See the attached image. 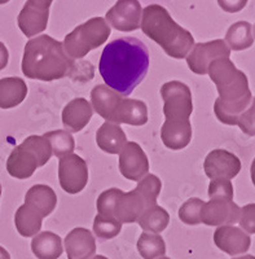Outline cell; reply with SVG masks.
<instances>
[{
    "label": "cell",
    "mask_w": 255,
    "mask_h": 259,
    "mask_svg": "<svg viewBox=\"0 0 255 259\" xmlns=\"http://www.w3.org/2000/svg\"><path fill=\"white\" fill-rule=\"evenodd\" d=\"M122 223L117 219H109L97 214L94 221V232L99 239L110 240L119 235Z\"/></svg>",
    "instance_id": "obj_31"
},
{
    "label": "cell",
    "mask_w": 255,
    "mask_h": 259,
    "mask_svg": "<svg viewBox=\"0 0 255 259\" xmlns=\"http://www.w3.org/2000/svg\"><path fill=\"white\" fill-rule=\"evenodd\" d=\"M120 101H122V97L105 84H97L91 91L92 109L100 117L106 119V122L115 123Z\"/></svg>",
    "instance_id": "obj_17"
},
{
    "label": "cell",
    "mask_w": 255,
    "mask_h": 259,
    "mask_svg": "<svg viewBox=\"0 0 255 259\" xmlns=\"http://www.w3.org/2000/svg\"><path fill=\"white\" fill-rule=\"evenodd\" d=\"M65 250L68 259H91L96 254V241L91 231L74 228L65 237Z\"/></svg>",
    "instance_id": "obj_16"
},
{
    "label": "cell",
    "mask_w": 255,
    "mask_h": 259,
    "mask_svg": "<svg viewBox=\"0 0 255 259\" xmlns=\"http://www.w3.org/2000/svg\"><path fill=\"white\" fill-rule=\"evenodd\" d=\"M27 85L22 78L7 77L0 79V109H12L26 99Z\"/></svg>",
    "instance_id": "obj_22"
},
{
    "label": "cell",
    "mask_w": 255,
    "mask_h": 259,
    "mask_svg": "<svg viewBox=\"0 0 255 259\" xmlns=\"http://www.w3.org/2000/svg\"><path fill=\"white\" fill-rule=\"evenodd\" d=\"M203 168L205 174L211 180H231L241 171V161L228 150L215 149L206 156Z\"/></svg>",
    "instance_id": "obj_12"
},
{
    "label": "cell",
    "mask_w": 255,
    "mask_h": 259,
    "mask_svg": "<svg viewBox=\"0 0 255 259\" xmlns=\"http://www.w3.org/2000/svg\"><path fill=\"white\" fill-rule=\"evenodd\" d=\"M140 27L173 59L187 57L194 46L191 32L176 24L167 9L158 4H150L144 9Z\"/></svg>",
    "instance_id": "obj_4"
},
{
    "label": "cell",
    "mask_w": 255,
    "mask_h": 259,
    "mask_svg": "<svg viewBox=\"0 0 255 259\" xmlns=\"http://www.w3.org/2000/svg\"><path fill=\"white\" fill-rule=\"evenodd\" d=\"M162 183L156 175L147 174L139 180L138 187L129 193H122L114 207V218L123 224L135 223L141 215L157 205Z\"/></svg>",
    "instance_id": "obj_5"
},
{
    "label": "cell",
    "mask_w": 255,
    "mask_h": 259,
    "mask_svg": "<svg viewBox=\"0 0 255 259\" xmlns=\"http://www.w3.org/2000/svg\"><path fill=\"white\" fill-rule=\"evenodd\" d=\"M9 60V52L7 50V47L4 46V43L0 41V70H3L4 68H7Z\"/></svg>",
    "instance_id": "obj_38"
},
{
    "label": "cell",
    "mask_w": 255,
    "mask_h": 259,
    "mask_svg": "<svg viewBox=\"0 0 255 259\" xmlns=\"http://www.w3.org/2000/svg\"><path fill=\"white\" fill-rule=\"evenodd\" d=\"M241 209L233 201L210 200L203 203L201 223L206 226H232L240 221Z\"/></svg>",
    "instance_id": "obj_14"
},
{
    "label": "cell",
    "mask_w": 255,
    "mask_h": 259,
    "mask_svg": "<svg viewBox=\"0 0 255 259\" xmlns=\"http://www.w3.org/2000/svg\"><path fill=\"white\" fill-rule=\"evenodd\" d=\"M252 29H254V35H252V36H254V38H255V25H254V27H252Z\"/></svg>",
    "instance_id": "obj_47"
},
{
    "label": "cell",
    "mask_w": 255,
    "mask_h": 259,
    "mask_svg": "<svg viewBox=\"0 0 255 259\" xmlns=\"http://www.w3.org/2000/svg\"><path fill=\"white\" fill-rule=\"evenodd\" d=\"M53 0H27V3L31 4L32 7H36L39 9H43V11H47L50 9V7L52 6Z\"/></svg>",
    "instance_id": "obj_39"
},
{
    "label": "cell",
    "mask_w": 255,
    "mask_h": 259,
    "mask_svg": "<svg viewBox=\"0 0 255 259\" xmlns=\"http://www.w3.org/2000/svg\"><path fill=\"white\" fill-rule=\"evenodd\" d=\"M0 259H11L9 253L4 249L3 246H0Z\"/></svg>",
    "instance_id": "obj_40"
},
{
    "label": "cell",
    "mask_w": 255,
    "mask_h": 259,
    "mask_svg": "<svg viewBox=\"0 0 255 259\" xmlns=\"http://www.w3.org/2000/svg\"><path fill=\"white\" fill-rule=\"evenodd\" d=\"M237 124L243 134L255 136V97L251 100L249 108L240 115Z\"/></svg>",
    "instance_id": "obj_35"
},
{
    "label": "cell",
    "mask_w": 255,
    "mask_h": 259,
    "mask_svg": "<svg viewBox=\"0 0 255 259\" xmlns=\"http://www.w3.org/2000/svg\"><path fill=\"white\" fill-rule=\"evenodd\" d=\"M226 43L229 50L243 51L247 50L254 43L252 26L246 21H238L232 25L226 34Z\"/></svg>",
    "instance_id": "obj_27"
},
{
    "label": "cell",
    "mask_w": 255,
    "mask_h": 259,
    "mask_svg": "<svg viewBox=\"0 0 255 259\" xmlns=\"http://www.w3.org/2000/svg\"><path fill=\"white\" fill-rule=\"evenodd\" d=\"M59 180L66 193L76 194L82 192L88 182V167L84 159L73 153L60 158Z\"/></svg>",
    "instance_id": "obj_9"
},
{
    "label": "cell",
    "mask_w": 255,
    "mask_h": 259,
    "mask_svg": "<svg viewBox=\"0 0 255 259\" xmlns=\"http://www.w3.org/2000/svg\"><path fill=\"white\" fill-rule=\"evenodd\" d=\"M123 192L118 188H110L108 191L103 192L97 198V211L101 217H105L109 219L114 218V207L117 201L122 196Z\"/></svg>",
    "instance_id": "obj_32"
},
{
    "label": "cell",
    "mask_w": 255,
    "mask_h": 259,
    "mask_svg": "<svg viewBox=\"0 0 255 259\" xmlns=\"http://www.w3.org/2000/svg\"><path fill=\"white\" fill-rule=\"evenodd\" d=\"M220 8L228 13H237L245 8L247 0H218Z\"/></svg>",
    "instance_id": "obj_37"
},
{
    "label": "cell",
    "mask_w": 255,
    "mask_h": 259,
    "mask_svg": "<svg viewBox=\"0 0 255 259\" xmlns=\"http://www.w3.org/2000/svg\"><path fill=\"white\" fill-rule=\"evenodd\" d=\"M119 171L126 179L139 182L149 171V161L141 147L134 142H127L119 153Z\"/></svg>",
    "instance_id": "obj_13"
},
{
    "label": "cell",
    "mask_w": 255,
    "mask_h": 259,
    "mask_svg": "<svg viewBox=\"0 0 255 259\" xmlns=\"http://www.w3.org/2000/svg\"><path fill=\"white\" fill-rule=\"evenodd\" d=\"M31 250L38 259H59L64 251L62 240L51 231L39 232L32 239Z\"/></svg>",
    "instance_id": "obj_24"
},
{
    "label": "cell",
    "mask_w": 255,
    "mask_h": 259,
    "mask_svg": "<svg viewBox=\"0 0 255 259\" xmlns=\"http://www.w3.org/2000/svg\"><path fill=\"white\" fill-rule=\"evenodd\" d=\"M143 8L139 0H118L106 13V21L115 30L134 31L140 27Z\"/></svg>",
    "instance_id": "obj_11"
},
{
    "label": "cell",
    "mask_w": 255,
    "mask_h": 259,
    "mask_svg": "<svg viewBox=\"0 0 255 259\" xmlns=\"http://www.w3.org/2000/svg\"><path fill=\"white\" fill-rule=\"evenodd\" d=\"M99 148L109 154H119L127 143V136L122 127L113 122H105L96 133Z\"/></svg>",
    "instance_id": "obj_21"
},
{
    "label": "cell",
    "mask_w": 255,
    "mask_h": 259,
    "mask_svg": "<svg viewBox=\"0 0 255 259\" xmlns=\"http://www.w3.org/2000/svg\"><path fill=\"white\" fill-rule=\"evenodd\" d=\"M229 56L231 50L227 46L226 40L217 39L193 46V50L187 57V64L194 74L205 75L208 73V66L212 61L218 59H229Z\"/></svg>",
    "instance_id": "obj_10"
},
{
    "label": "cell",
    "mask_w": 255,
    "mask_h": 259,
    "mask_svg": "<svg viewBox=\"0 0 255 259\" xmlns=\"http://www.w3.org/2000/svg\"><path fill=\"white\" fill-rule=\"evenodd\" d=\"M157 259H170V258H167V256H161V258H157Z\"/></svg>",
    "instance_id": "obj_45"
},
{
    "label": "cell",
    "mask_w": 255,
    "mask_h": 259,
    "mask_svg": "<svg viewBox=\"0 0 255 259\" xmlns=\"http://www.w3.org/2000/svg\"><path fill=\"white\" fill-rule=\"evenodd\" d=\"M210 200H228L233 201V186L229 180L217 179L211 180L208 186Z\"/></svg>",
    "instance_id": "obj_34"
},
{
    "label": "cell",
    "mask_w": 255,
    "mask_h": 259,
    "mask_svg": "<svg viewBox=\"0 0 255 259\" xmlns=\"http://www.w3.org/2000/svg\"><path fill=\"white\" fill-rule=\"evenodd\" d=\"M41 222L43 217L35 209H32L29 203H24L16 211V228L18 233L24 237H32L38 235L41 230Z\"/></svg>",
    "instance_id": "obj_26"
},
{
    "label": "cell",
    "mask_w": 255,
    "mask_h": 259,
    "mask_svg": "<svg viewBox=\"0 0 255 259\" xmlns=\"http://www.w3.org/2000/svg\"><path fill=\"white\" fill-rule=\"evenodd\" d=\"M0 196H2V184H0Z\"/></svg>",
    "instance_id": "obj_46"
},
{
    "label": "cell",
    "mask_w": 255,
    "mask_h": 259,
    "mask_svg": "<svg viewBox=\"0 0 255 259\" xmlns=\"http://www.w3.org/2000/svg\"><path fill=\"white\" fill-rule=\"evenodd\" d=\"M161 139L164 147L171 150L184 149L192 139L189 121H166L161 128Z\"/></svg>",
    "instance_id": "obj_20"
},
{
    "label": "cell",
    "mask_w": 255,
    "mask_h": 259,
    "mask_svg": "<svg viewBox=\"0 0 255 259\" xmlns=\"http://www.w3.org/2000/svg\"><path fill=\"white\" fill-rule=\"evenodd\" d=\"M52 157V149L44 136L31 135L12 150L7 159V171L16 179L32 177L36 168L47 163Z\"/></svg>",
    "instance_id": "obj_6"
},
{
    "label": "cell",
    "mask_w": 255,
    "mask_h": 259,
    "mask_svg": "<svg viewBox=\"0 0 255 259\" xmlns=\"http://www.w3.org/2000/svg\"><path fill=\"white\" fill-rule=\"evenodd\" d=\"M25 203H29L32 209H35L43 218H46L56 209L57 196L50 186L36 184L27 191Z\"/></svg>",
    "instance_id": "obj_23"
},
{
    "label": "cell",
    "mask_w": 255,
    "mask_h": 259,
    "mask_svg": "<svg viewBox=\"0 0 255 259\" xmlns=\"http://www.w3.org/2000/svg\"><path fill=\"white\" fill-rule=\"evenodd\" d=\"M43 136L50 143L53 156L59 157V158L71 154V152L75 148V142H74L71 134L68 131H64V130L51 131V133L44 134Z\"/></svg>",
    "instance_id": "obj_30"
},
{
    "label": "cell",
    "mask_w": 255,
    "mask_h": 259,
    "mask_svg": "<svg viewBox=\"0 0 255 259\" xmlns=\"http://www.w3.org/2000/svg\"><path fill=\"white\" fill-rule=\"evenodd\" d=\"M207 74L219 94V99L214 104L215 115L222 123L235 126L252 100L247 77L229 59L212 61Z\"/></svg>",
    "instance_id": "obj_2"
},
{
    "label": "cell",
    "mask_w": 255,
    "mask_h": 259,
    "mask_svg": "<svg viewBox=\"0 0 255 259\" xmlns=\"http://www.w3.org/2000/svg\"><path fill=\"white\" fill-rule=\"evenodd\" d=\"M109 36L110 26L105 18L94 17L69 32L62 46L71 60H79L87 56L90 51L101 47Z\"/></svg>",
    "instance_id": "obj_7"
},
{
    "label": "cell",
    "mask_w": 255,
    "mask_h": 259,
    "mask_svg": "<svg viewBox=\"0 0 255 259\" xmlns=\"http://www.w3.org/2000/svg\"><path fill=\"white\" fill-rule=\"evenodd\" d=\"M75 61L66 55L61 41L50 35L35 36L25 46L21 69L26 78L43 82L71 77Z\"/></svg>",
    "instance_id": "obj_3"
},
{
    "label": "cell",
    "mask_w": 255,
    "mask_h": 259,
    "mask_svg": "<svg viewBox=\"0 0 255 259\" xmlns=\"http://www.w3.org/2000/svg\"><path fill=\"white\" fill-rule=\"evenodd\" d=\"M91 259H108V258H105V256H103V255H95V256H92Z\"/></svg>",
    "instance_id": "obj_43"
},
{
    "label": "cell",
    "mask_w": 255,
    "mask_h": 259,
    "mask_svg": "<svg viewBox=\"0 0 255 259\" xmlns=\"http://www.w3.org/2000/svg\"><path fill=\"white\" fill-rule=\"evenodd\" d=\"M149 68L147 46L138 38H118L105 46L99 70L109 89L129 96L145 78Z\"/></svg>",
    "instance_id": "obj_1"
},
{
    "label": "cell",
    "mask_w": 255,
    "mask_h": 259,
    "mask_svg": "<svg viewBox=\"0 0 255 259\" xmlns=\"http://www.w3.org/2000/svg\"><path fill=\"white\" fill-rule=\"evenodd\" d=\"M250 174H251V180H252V184L255 186V158L251 163V168H250Z\"/></svg>",
    "instance_id": "obj_41"
},
{
    "label": "cell",
    "mask_w": 255,
    "mask_h": 259,
    "mask_svg": "<svg viewBox=\"0 0 255 259\" xmlns=\"http://www.w3.org/2000/svg\"><path fill=\"white\" fill-rule=\"evenodd\" d=\"M138 223L145 232L158 235L167 228L168 223H170V215L163 207L154 205L141 215Z\"/></svg>",
    "instance_id": "obj_28"
},
{
    "label": "cell",
    "mask_w": 255,
    "mask_h": 259,
    "mask_svg": "<svg viewBox=\"0 0 255 259\" xmlns=\"http://www.w3.org/2000/svg\"><path fill=\"white\" fill-rule=\"evenodd\" d=\"M214 242L220 250L229 255L245 254L250 249L251 239L238 227L222 226L214 232Z\"/></svg>",
    "instance_id": "obj_15"
},
{
    "label": "cell",
    "mask_w": 255,
    "mask_h": 259,
    "mask_svg": "<svg viewBox=\"0 0 255 259\" xmlns=\"http://www.w3.org/2000/svg\"><path fill=\"white\" fill-rule=\"evenodd\" d=\"M161 96L163 99V114L166 121H189L193 104L191 90L185 83L171 80L161 87Z\"/></svg>",
    "instance_id": "obj_8"
},
{
    "label": "cell",
    "mask_w": 255,
    "mask_h": 259,
    "mask_svg": "<svg viewBox=\"0 0 255 259\" xmlns=\"http://www.w3.org/2000/svg\"><path fill=\"white\" fill-rule=\"evenodd\" d=\"M240 226L245 232L255 233V203H249L241 209Z\"/></svg>",
    "instance_id": "obj_36"
},
{
    "label": "cell",
    "mask_w": 255,
    "mask_h": 259,
    "mask_svg": "<svg viewBox=\"0 0 255 259\" xmlns=\"http://www.w3.org/2000/svg\"><path fill=\"white\" fill-rule=\"evenodd\" d=\"M148 122V106L141 100L122 99L118 109L115 123H126L131 126H144Z\"/></svg>",
    "instance_id": "obj_25"
},
{
    "label": "cell",
    "mask_w": 255,
    "mask_h": 259,
    "mask_svg": "<svg viewBox=\"0 0 255 259\" xmlns=\"http://www.w3.org/2000/svg\"><path fill=\"white\" fill-rule=\"evenodd\" d=\"M8 2H9V0H0V6H2V4H7Z\"/></svg>",
    "instance_id": "obj_44"
},
{
    "label": "cell",
    "mask_w": 255,
    "mask_h": 259,
    "mask_svg": "<svg viewBox=\"0 0 255 259\" xmlns=\"http://www.w3.org/2000/svg\"><path fill=\"white\" fill-rule=\"evenodd\" d=\"M50 9L43 11L36 7H32L30 3H25L24 8L20 12L17 18L18 27L27 38L38 35L47 29Z\"/></svg>",
    "instance_id": "obj_19"
},
{
    "label": "cell",
    "mask_w": 255,
    "mask_h": 259,
    "mask_svg": "<svg viewBox=\"0 0 255 259\" xmlns=\"http://www.w3.org/2000/svg\"><path fill=\"white\" fill-rule=\"evenodd\" d=\"M94 109L83 97L71 100L62 110V123L70 133H79L91 121Z\"/></svg>",
    "instance_id": "obj_18"
},
{
    "label": "cell",
    "mask_w": 255,
    "mask_h": 259,
    "mask_svg": "<svg viewBox=\"0 0 255 259\" xmlns=\"http://www.w3.org/2000/svg\"><path fill=\"white\" fill-rule=\"evenodd\" d=\"M138 250L144 259H157L166 254V245L161 235L144 232L138 240Z\"/></svg>",
    "instance_id": "obj_29"
},
{
    "label": "cell",
    "mask_w": 255,
    "mask_h": 259,
    "mask_svg": "<svg viewBox=\"0 0 255 259\" xmlns=\"http://www.w3.org/2000/svg\"><path fill=\"white\" fill-rule=\"evenodd\" d=\"M233 259H255V256H252V255H242V256H238V258H233Z\"/></svg>",
    "instance_id": "obj_42"
},
{
    "label": "cell",
    "mask_w": 255,
    "mask_h": 259,
    "mask_svg": "<svg viewBox=\"0 0 255 259\" xmlns=\"http://www.w3.org/2000/svg\"><path fill=\"white\" fill-rule=\"evenodd\" d=\"M203 203L205 202L199 198H189L185 201L179 209L180 221L188 226H197L201 223V210Z\"/></svg>",
    "instance_id": "obj_33"
}]
</instances>
